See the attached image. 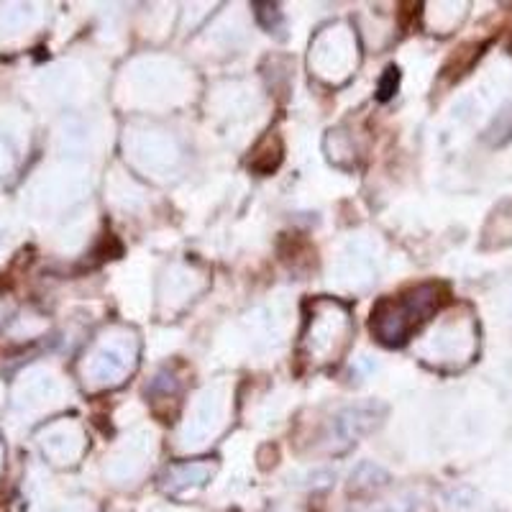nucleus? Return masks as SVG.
I'll list each match as a JSON object with an SVG mask.
<instances>
[{
    "instance_id": "nucleus-1",
    "label": "nucleus",
    "mask_w": 512,
    "mask_h": 512,
    "mask_svg": "<svg viewBox=\"0 0 512 512\" xmlns=\"http://www.w3.org/2000/svg\"><path fill=\"white\" fill-rule=\"evenodd\" d=\"M441 303L443 290L438 285H420L397 297H387L372 310V333L387 346L405 344L410 333L418 331Z\"/></svg>"
},
{
    "instance_id": "nucleus-2",
    "label": "nucleus",
    "mask_w": 512,
    "mask_h": 512,
    "mask_svg": "<svg viewBox=\"0 0 512 512\" xmlns=\"http://www.w3.org/2000/svg\"><path fill=\"white\" fill-rule=\"evenodd\" d=\"M397 85H400V70H397V67H387V70H384V77L379 80L377 98L379 100H390L392 95H395Z\"/></svg>"
}]
</instances>
